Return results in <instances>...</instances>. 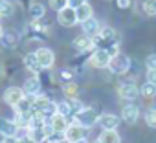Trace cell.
I'll list each match as a JSON object with an SVG mask.
<instances>
[{"label":"cell","mask_w":156,"mask_h":143,"mask_svg":"<svg viewBox=\"0 0 156 143\" xmlns=\"http://www.w3.org/2000/svg\"><path fill=\"white\" fill-rule=\"evenodd\" d=\"M33 110L35 112H39V114H42L48 121L57 114V103H53L51 99H48L46 96H35L33 97Z\"/></svg>","instance_id":"cell-1"},{"label":"cell","mask_w":156,"mask_h":143,"mask_svg":"<svg viewBox=\"0 0 156 143\" xmlns=\"http://www.w3.org/2000/svg\"><path fill=\"white\" fill-rule=\"evenodd\" d=\"M108 70L112 72V74H116V75H125L127 72L130 70V57L121 53V51L116 53L110 59V62H108Z\"/></svg>","instance_id":"cell-2"},{"label":"cell","mask_w":156,"mask_h":143,"mask_svg":"<svg viewBox=\"0 0 156 143\" xmlns=\"http://www.w3.org/2000/svg\"><path fill=\"white\" fill-rule=\"evenodd\" d=\"M98 119H99V114H98L94 108H87V106H85L81 112H77V114L73 116V123L81 125V127H85V128L94 127V125L98 123Z\"/></svg>","instance_id":"cell-3"},{"label":"cell","mask_w":156,"mask_h":143,"mask_svg":"<svg viewBox=\"0 0 156 143\" xmlns=\"http://www.w3.org/2000/svg\"><path fill=\"white\" fill-rule=\"evenodd\" d=\"M110 59H112V55H110L107 50H103V48H96V50H92V55H90L88 62H90V66L101 70V68H108Z\"/></svg>","instance_id":"cell-4"},{"label":"cell","mask_w":156,"mask_h":143,"mask_svg":"<svg viewBox=\"0 0 156 143\" xmlns=\"http://www.w3.org/2000/svg\"><path fill=\"white\" fill-rule=\"evenodd\" d=\"M87 130L88 128L77 125V123H70L68 128L64 130V139L68 143H75V141H79V139H85L87 138Z\"/></svg>","instance_id":"cell-5"},{"label":"cell","mask_w":156,"mask_h":143,"mask_svg":"<svg viewBox=\"0 0 156 143\" xmlns=\"http://www.w3.org/2000/svg\"><path fill=\"white\" fill-rule=\"evenodd\" d=\"M57 19H59V24L64 26V28H73L75 24H79L77 20V13L73 8H64L57 13Z\"/></svg>","instance_id":"cell-6"},{"label":"cell","mask_w":156,"mask_h":143,"mask_svg":"<svg viewBox=\"0 0 156 143\" xmlns=\"http://www.w3.org/2000/svg\"><path fill=\"white\" fill-rule=\"evenodd\" d=\"M26 97V94H24V90L20 88V86H9L6 92H4V101H6V105H9V106H17L22 99Z\"/></svg>","instance_id":"cell-7"},{"label":"cell","mask_w":156,"mask_h":143,"mask_svg":"<svg viewBox=\"0 0 156 143\" xmlns=\"http://www.w3.org/2000/svg\"><path fill=\"white\" fill-rule=\"evenodd\" d=\"M35 55H37V59H39V64L42 66V70L51 68L53 62H55V53H53L50 48H39V50L35 51Z\"/></svg>","instance_id":"cell-8"},{"label":"cell","mask_w":156,"mask_h":143,"mask_svg":"<svg viewBox=\"0 0 156 143\" xmlns=\"http://www.w3.org/2000/svg\"><path fill=\"white\" fill-rule=\"evenodd\" d=\"M118 94L121 99L125 101H134L138 96H140V88L134 85V83H121L119 88H118Z\"/></svg>","instance_id":"cell-9"},{"label":"cell","mask_w":156,"mask_h":143,"mask_svg":"<svg viewBox=\"0 0 156 143\" xmlns=\"http://www.w3.org/2000/svg\"><path fill=\"white\" fill-rule=\"evenodd\" d=\"M72 46L79 51V53H85V51H92V50H96V46H94V39L92 37H87V35H79L73 42H72Z\"/></svg>","instance_id":"cell-10"},{"label":"cell","mask_w":156,"mask_h":143,"mask_svg":"<svg viewBox=\"0 0 156 143\" xmlns=\"http://www.w3.org/2000/svg\"><path fill=\"white\" fill-rule=\"evenodd\" d=\"M138 117H140V108H138V105H125L123 106V110H121V119L127 123V125H134L136 121H138Z\"/></svg>","instance_id":"cell-11"},{"label":"cell","mask_w":156,"mask_h":143,"mask_svg":"<svg viewBox=\"0 0 156 143\" xmlns=\"http://www.w3.org/2000/svg\"><path fill=\"white\" fill-rule=\"evenodd\" d=\"M81 28H83V35H87V37H98L99 35V30H101V26H99V20L96 19V17H90L88 20H85V22H81Z\"/></svg>","instance_id":"cell-12"},{"label":"cell","mask_w":156,"mask_h":143,"mask_svg":"<svg viewBox=\"0 0 156 143\" xmlns=\"http://www.w3.org/2000/svg\"><path fill=\"white\" fill-rule=\"evenodd\" d=\"M22 90H24V94H26V96H30V97H35V96H39V94H41V79H39L37 75H33V77H28V79L24 81V86H22Z\"/></svg>","instance_id":"cell-13"},{"label":"cell","mask_w":156,"mask_h":143,"mask_svg":"<svg viewBox=\"0 0 156 143\" xmlns=\"http://www.w3.org/2000/svg\"><path fill=\"white\" fill-rule=\"evenodd\" d=\"M98 125L103 130H116L118 125H119V117L114 116V114H101L99 119H98Z\"/></svg>","instance_id":"cell-14"},{"label":"cell","mask_w":156,"mask_h":143,"mask_svg":"<svg viewBox=\"0 0 156 143\" xmlns=\"http://www.w3.org/2000/svg\"><path fill=\"white\" fill-rule=\"evenodd\" d=\"M17 132H19V127L15 125V121L0 117V134L4 138H17Z\"/></svg>","instance_id":"cell-15"},{"label":"cell","mask_w":156,"mask_h":143,"mask_svg":"<svg viewBox=\"0 0 156 143\" xmlns=\"http://www.w3.org/2000/svg\"><path fill=\"white\" fill-rule=\"evenodd\" d=\"M24 66L31 72V74H41V72H42V66L39 64V59H37V55L35 53H28V55H24Z\"/></svg>","instance_id":"cell-16"},{"label":"cell","mask_w":156,"mask_h":143,"mask_svg":"<svg viewBox=\"0 0 156 143\" xmlns=\"http://www.w3.org/2000/svg\"><path fill=\"white\" fill-rule=\"evenodd\" d=\"M50 125H51V128L55 130V132H59V134H64V130L68 128V117H64V116H61V114H55L51 119H50Z\"/></svg>","instance_id":"cell-17"},{"label":"cell","mask_w":156,"mask_h":143,"mask_svg":"<svg viewBox=\"0 0 156 143\" xmlns=\"http://www.w3.org/2000/svg\"><path fill=\"white\" fill-rule=\"evenodd\" d=\"M30 17H31V20H42L44 19V15H46V8L41 4V2H33L31 6H30Z\"/></svg>","instance_id":"cell-18"},{"label":"cell","mask_w":156,"mask_h":143,"mask_svg":"<svg viewBox=\"0 0 156 143\" xmlns=\"http://www.w3.org/2000/svg\"><path fill=\"white\" fill-rule=\"evenodd\" d=\"M98 139L101 143H121V136L118 134V130H103Z\"/></svg>","instance_id":"cell-19"},{"label":"cell","mask_w":156,"mask_h":143,"mask_svg":"<svg viewBox=\"0 0 156 143\" xmlns=\"http://www.w3.org/2000/svg\"><path fill=\"white\" fill-rule=\"evenodd\" d=\"M75 13H77V20H79V24L81 22H85V20H88L90 17H94V9H92V6L87 2V4H83L81 8H77L75 9Z\"/></svg>","instance_id":"cell-20"},{"label":"cell","mask_w":156,"mask_h":143,"mask_svg":"<svg viewBox=\"0 0 156 143\" xmlns=\"http://www.w3.org/2000/svg\"><path fill=\"white\" fill-rule=\"evenodd\" d=\"M48 125V123H46ZM46 125L42 127V128H30V138L35 141V143H44L48 138H50V134L46 132Z\"/></svg>","instance_id":"cell-21"},{"label":"cell","mask_w":156,"mask_h":143,"mask_svg":"<svg viewBox=\"0 0 156 143\" xmlns=\"http://www.w3.org/2000/svg\"><path fill=\"white\" fill-rule=\"evenodd\" d=\"M4 42V46L6 48H15L17 44H19V33L17 31H13V30H9V31H4V35H2V39H0Z\"/></svg>","instance_id":"cell-22"},{"label":"cell","mask_w":156,"mask_h":143,"mask_svg":"<svg viewBox=\"0 0 156 143\" xmlns=\"http://www.w3.org/2000/svg\"><path fill=\"white\" fill-rule=\"evenodd\" d=\"M140 96H143L145 99H152V97H156V85L145 81V83L141 85V88H140Z\"/></svg>","instance_id":"cell-23"},{"label":"cell","mask_w":156,"mask_h":143,"mask_svg":"<svg viewBox=\"0 0 156 143\" xmlns=\"http://www.w3.org/2000/svg\"><path fill=\"white\" fill-rule=\"evenodd\" d=\"M62 92H64V96L68 99H73V97H77V94H79V86H77L75 83H72V81H68V83H64Z\"/></svg>","instance_id":"cell-24"},{"label":"cell","mask_w":156,"mask_h":143,"mask_svg":"<svg viewBox=\"0 0 156 143\" xmlns=\"http://www.w3.org/2000/svg\"><path fill=\"white\" fill-rule=\"evenodd\" d=\"M15 13V8L9 0H0V17H11Z\"/></svg>","instance_id":"cell-25"},{"label":"cell","mask_w":156,"mask_h":143,"mask_svg":"<svg viewBox=\"0 0 156 143\" xmlns=\"http://www.w3.org/2000/svg\"><path fill=\"white\" fill-rule=\"evenodd\" d=\"M57 114H61V116H64V117H72V119H73L68 101H61V103H57Z\"/></svg>","instance_id":"cell-26"},{"label":"cell","mask_w":156,"mask_h":143,"mask_svg":"<svg viewBox=\"0 0 156 143\" xmlns=\"http://www.w3.org/2000/svg\"><path fill=\"white\" fill-rule=\"evenodd\" d=\"M68 101V105H70V110H72V116H75L77 112H81L83 108H85V105L77 99V97H73V99H66Z\"/></svg>","instance_id":"cell-27"},{"label":"cell","mask_w":156,"mask_h":143,"mask_svg":"<svg viewBox=\"0 0 156 143\" xmlns=\"http://www.w3.org/2000/svg\"><path fill=\"white\" fill-rule=\"evenodd\" d=\"M143 11L149 17L156 15V0H143Z\"/></svg>","instance_id":"cell-28"},{"label":"cell","mask_w":156,"mask_h":143,"mask_svg":"<svg viewBox=\"0 0 156 143\" xmlns=\"http://www.w3.org/2000/svg\"><path fill=\"white\" fill-rule=\"evenodd\" d=\"M145 123L151 128H156V108H149L145 112Z\"/></svg>","instance_id":"cell-29"},{"label":"cell","mask_w":156,"mask_h":143,"mask_svg":"<svg viewBox=\"0 0 156 143\" xmlns=\"http://www.w3.org/2000/svg\"><path fill=\"white\" fill-rule=\"evenodd\" d=\"M48 4H50V8H51V9H55V11L59 13L61 9L68 8V0H48Z\"/></svg>","instance_id":"cell-30"},{"label":"cell","mask_w":156,"mask_h":143,"mask_svg":"<svg viewBox=\"0 0 156 143\" xmlns=\"http://www.w3.org/2000/svg\"><path fill=\"white\" fill-rule=\"evenodd\" d=\"M145 66H147V70H156V53L147 55V59H145Z\"/></svg>","instance_id":"cell-31"},{"label":"cell","mask_w":156,"mask_h":143,"mask_svg":"<svg viewBox=\"0 0 156 143\" xmlns=\"http://www.w3.org/2000/svg\"><path fill=\"white\" fill-rule=\"evenodd\" d=\"M88 0H68V8H73V9H77V8H81L83 4H87Z\"/></svg>","instance_id":"cell-32"},{"label":"cell","mask_w":156,"mask_h":143,"mask_svg":"<svg viewBox=\"0 0 156 143\" xmlns=\"http://www.w3.org/2000/svg\"><path fill=\"white\" fill-rule=\"evenodd\" d=\"M130 4H132V0H116V6L119 9H129Z\"/></svg>","instance_id":"cell-33"},{"label":"cell","mask_w":156,"mask_h":143,"mask_svg":"<svg viewBox=\"0 0 156 143\" xmlns=\"http://www.w3.org/2000/svg\"><path fill=\"white\" fill-rule=\"evenodd\" d=\"M147 83L156 85V70H147Z\"/></svg>","instance_id":"cell-34"},{"label":"cell","mask_w":156,"mask_h":143,"mask_svg":"<svg viewBox=\"0 0 156 143\" xmlns=\"http://www.w3.org/2000/svg\"><path fill=\"white\" fill-rule=\"evenodd\" d=\"M17 143H35L30 136H24V138H17Z\"/></svg>","instance_id":"cell-35"},{"label":"cell","mask_w":156,"mask_h":143,"mask_svg":"<svg viewBox=\"0 0 156 143\" xmlns=\"http://www.w3.org/2000/svg\"><path fill=\"white\" fill-rule=\"evenodd\" d=\"M61 77H62V79H66V83H68V81L72 79V74H70L68 70H62V72H61Z\"/></svg>","instance_id":"cell-36"},{"label":"cell","mask_w":156,"mask_h":143,"mask_svg":"<svg viewBox=\"0 0 156 143\" xmlns=\"http://www.w3.org/2000/svg\"><path fill=\"white\" fill-rule=\"evenodd\" d=\"M2 143H17V138H4Z\"/></svg>","instance_id":"cell-37"},{"label":"cell","mask_w":156,"mask_h":143,"mask_svg":"<svg viewBox=\"0 0 156 143\" xmlns=\"http://www.w3.org/2000/svg\"><path fill=\"white\" fill-rule=\"evenodd\" d=\"M75 143H88V139L85 138V139H79V141H75Z\"/></svg>","instance_id":"cell-38"},{"label":"cell","mask_w":156,"mask_h":143,"mask_svg":"<svg viewBox=\"0 0 156 143\" xmlns=\"http://www.w3.org/2000/svg\"><path fill=\"white\" fill-rule=\"evenodd\" d=\"M2 35H4V30H2V26H0V39H2Z\"/></svg>","instance_id":"cell-39"},{"label":"cell","mask_w":156,"mask_h":143,"mask_svg":"<svg viewBox=\"0 0 156 143\" xmlns=\"http://www.w3.org/2000/svg\"><path fill=\"white\" fill-rule=\"evenodd\" d=\"M94 143H101V141H99V139H96V141H94Z\"/></svg>","instance_id":"cell-40"}]
</instances>
